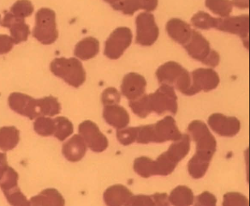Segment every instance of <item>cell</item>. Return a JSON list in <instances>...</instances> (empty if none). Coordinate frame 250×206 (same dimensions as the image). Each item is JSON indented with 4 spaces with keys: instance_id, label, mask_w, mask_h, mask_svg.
I'll return each instance as SVG.
<instances>
[{
    "instance_id": "cell-1",
    "label": "cell",
    "mask_w": 250,
    "mask_h": 206,
    "mask_svg": "<svg viewBox=\"0 0 250 206\" xmlns=\"http://www.w3.org/2000/svg\"><path fill=\"white\" fill-rule=\"evenodd\" d=\"M50 71L68 86L79 88L86 81V71L77 58H56L50 65Z\"/></svg>"
},
{
    "instance_id": "cell-2",
    "label": "cell",
    "mask_w": 250,
    "mask_h": 206,
    "mask_svg": "<svg viewBox=\"0 0 250 206\" xmlns=\"http://www.w3.org/2000/svg\"><path fill=\"white\" fill-rule=\"evenodd\" d=\"M33 38L43 45H51L59 38L57 29L56 13L48 7L38 10L35 16Z\"/></svg>"
},
{
    "instance_id": "cell-3",
    "label": "cell",
    "mask_w": 250,
    "mask_h": 206,
    "mask_svg": "<svg viewBox=\"0 0 250 206\" xmlns=\"http://www.w3.org/2000/svg\"><path fill=\"white\" fill-rule=\"evenodd\" d=\"M148 98L151 113L163 114L168 112L172 114H177V97L172 86L161 85L156 92L148 94Z\"/></svg>"
},
{
    "instance_id": "cell-4",
    "label": "cell",
    "mask_w": 250,
    "mask_h": 206,
    "mask_svg": "<svg viewBox=\"0 0 250 206\" xmlns=\"http://www.w3.org/2000/svg\"><path fill=\"white\" fill-rule=\"evenodd\" d=\"M132 32L127 27H118L112 32L104 43V54L108 59H118L132 43Z\"/></svg>"
},
{
    "instance_id": "cell-5",
    "label": "cell",
    "mask_w": 250,
    "mask_h": 206,
    "mask_svg": "<svg viewBox=\"0 0 250 206\" xmlns=\"http://www.w3.org/2000/svg\"><path fill=\"white\" fill-rule=\"evenodd\" d=\"M136 24V43L142 46H150L156 43L160 30L156 19L151 12H141L135 21Z\"/></svg>"
},
{
    "instance_id": "cell-6",
    "label": "cell",
    "mask_w": 250,
    "mask_h": 206,
    "mask_svg": "<svg viewBox=\"0 0 250 206\" xmlns=\"http://www.w3.org/2000/svg\"><path fill=\"white\" fill-rule=\"evenodd\" d=\"M187 129L189 137L195 142L196 151L215 154L217 142L207 123L202 120L192 121Z\"/></svg>"
},
{
    "instance_id": "cell-7",
    "label": "cell",
    "mask_w": 250,
    "mask_h": 206,
    "mask_svg": "<svg viewBox=\"0 0 250 206\" xmlns=\"http://www.w3.org/2000/svg\"><path fill=\"white\" fill-rule=\"evenodd\" d=\"M78 131L79 135L83 138L87 149L92 152L102 153L109 147V140L93 121H83L79 125Z\"/></svg>"
},
{
    "instance_id": "cell-8",
    "label": "cell",
    "mask_w": 250,
    "mask_h": 206,
    "mask_svg": "<svg viewBox=\"0 0 250 206\" xmlns=\"http://www.w3.org/2000/svg\"><path fill=\"white\" fill-rule=\"evenodd\" d=\"M216 29L237 35L241 38L244 45L249 50V33H250V17L249 15H241L236 17L218 18Z\"/></svg>"
},
{
    "instance_id": "cell-9",
    "label": "cell",
    "mask_w": 250,
    "mask_h": 206,
    "mask_svg": "<svg viewBox=\"0 0 250 206\" xmlns=\"http://www.w3.org/2000/svg\"><path fill=\"white\" fill-rule=\"evenodd\" d=\"M8 106L11 110L29 119H36L41 116L38 99L22 92H15L9 95Z\"/></svg>"
},
{
    "instance_id": "cell-10",
    "label": "cell",
    "mask_w": 250,
    "mask_h": 206,
    "mask_svg": "<svg viewBox=\"0 0 250 206\" xmlns=\"http://www.w3.org/2000/svg\"><path fill=\"white\" fill-rule=\"evenodd\" d=\"M208 124L214 133L223 137H233L241 131V121L238 118L221 113L210 114Z\"/></svg>"
},
{
    "instance_id": "cell-11",
    "label": "cell",
    "mask_w": 250,
    "mask_h": 206,
    "mask_svg": "<svg viewBox=\"0 0 250 206\" xmlns=\"http://www.w3.org/2000/svg\"><path fill=\"white\" fill-rule=\"evenodd\" d=\"M146 81L144 76L136 72H130L123 77L121 92L129 101H135L146 92Z\"/></svg>"
},
{
    "instance_id": "cell-12",
    "label": "cell",
    "mask_w": 250,
    "mask_h": 206,
    "mask_svg": "<svg viewBox=\"0 0 250 206\" xmlns=\"http://www.w3.org/2000/svg\"><path fill=\"white\" fill-rule=\"evenodd\" d=\"M0 24L10 29V37L15 45L28 40V36L30 34V28L25 23L24 19L16 17L10 12H6L3 19L1 20Z\"/></svg>"
},
{
    "instance_id": "cell-13",
    "label": "cell",
    "mask_w": 250,
    "mask_h": 206,
    "mask_svg": "<svg viewBox=\"0 0 250 206\" xmlns=\"http://www.w3.org/2000/svg\"><path fill=\"white\" fill-rule=\"evenodd\" d=\"M156 143L176 141L182 137L177 123L172 116H166L153 124Z\"/></svg>"
},
{
    "instance_id": "cell-14",
    "label": "cell",
    "mask_w": 250,
    "mask_h": 206,
    "mask_svg": "<svg viewBox=\"0 0 250 206\" xmlns=\"http://www.w3.org/2000/svg\"><path fill=\"white\" fill-rule=\"evenodd\" d=\"M192 84L198 92H209L215 90L220 85V76L212 69H198L192 71Z\"/></svg>"
},
{
    "instance_id": "cell-15",
    "label": "cell",
    "mask_w": 250,
    "mask_h": 206,
    "mask_svg": "<svg viewBox=\"0 0 250 206\" xmlns=\"http://www.w3.org/2000/svg\"><path fill=\"white\" fill-rule=\"evenodd\" d=\"M188 55L197 61L203 64L206 59L210 55L212 49L207 38L198 31H193L189 42L183 46Z\"/></svg>"
},
{
    "instance_id": "cell-16",
    "label": "cell",
    "mask_w": 250,
    "mask_h": 206,
    "mask_svg": "<svg viewBox=\"0 0 250 206\" xmlns=\"http://www.w3.org/2000/svg\"><path fill=\"white\" fill-rule=\"evenodd\" d=\"M103 118L107 124L117 130L126 128L130 121L127 111L119 104L105 106L103 110Z\"/></svg>"
},
{
    "instance_id": "cell-17",
    "label": "cell",
    "mask_w": 250,
    "mask_h": 206,
    "mask_svg": "<svg viewBox=\"0 0 250 206\" xmlns=\"http://www.w3.org/2000/svg\"><path fill=\"white\" fill-rule=\"evenodd\" d=\"M193 31L188 23L179 18H172L166 24L167 35L180 45L185 46L189 42Z\"/></svg>"
},
{
    "instance_id": "cell-18",
    "label": "cell",
    "mask_w": 250,
    "mask_h": 206,
    "mask_svg": "<svg viewBox=\"0 0 250 206\" xmlns=\"http://www.w3.org/2000/svg\"><path fill=\"white\" fill-rule=\"evenodd\" d=\"M214 154L209 152L196 151L195 154L187 164L189 176L195 180L204 177L208 172Z\"/></svg>"
},
{
    "instance_id": "cell-19",
    "label": "cell",
    "mask_w": 250,
    "mask_h": 206,
    "mask_svg": "<svg viewBox=\"0 0 250 206\" xmlns=\"http://www.w3.org/2000/svg\"><path fill=\"white\" fill-rule=\"evenodd\" d=\"M87 150V145L80 135H74L66 140L62 147L64 158L71 162L81 161L84 158Z\"/></svg>"
},
{
    "instance_id": "cell-20",
    "label": "cell",
    "mask_w": 250,
    "mask_h": 206,
    "mask_svg": "<svg viewBox=\"0 0 250 206\" xmlns=\"http://www.w3.org/2000/svg\"><path fill=\"white\" fill-rule=\"evenodd\" d=\"M186 69L177 62L169 61L162 64L156 70V76L161 85L172 86Z\"/></svg>"
},
{
    "instance_id": "cell-21",
    "label": "cell",
    "mask_w": 250,
    "mask_h": 206,
    "mask_svg": "<svg viewBox=\"0 0 250 206\" xmlns=\"http://www.w3.org/2000/svg\"><path fill=\"white\" fill-rule=\"evenodd\" d=\"M132 195L131 191L125 185L114 184L104 191L103 200L106 206H125Z\"/></svg>"
},
{
    "instance_id": "cell-22",
    "label": "cell",
    "mask_w": 250,
    "mask_h": 206,
    "mask_svg": "<svg viewBox=\"0 0 250 206\" xmlns=\"http://www.w3.org/2000/svg\"><path fill=\"white\" fill-rule=\"evenodd\" d=\"M31 206H65V199L62 195L55 188H46L32 197Z\"/></svg>"
},
{
    "instance_id": "cell-23",
    "label": "cell",
    "mask_w": 250,
    "mask_h": 206,
    "mask_svg": "<svg viewBox=\"0 0 250 206\" xmlns=\"http://www.w3.org/2000/svg\"><path fill=\"white\" fill-rule=\"evenodd\" d=\"M100 50V43L97 38L87 37L76 44L74 55L80 60L87 61L96 57Z\"/></svg>"
},
{
    "instance_id": "cell-24",
    "label": "cell",
    "mask_w": 250,
    "mask_h": 206,
    "mask_svg": "<svg viewBox=\"0 0 250 206\" xmlns=\"http://www.w3.org/2000/svg\"><path fill=\"white\" fill-rule=\"evenodd\" d=\"M191 139L188 134H182L179 140L173 141L170 145L169 148L166 151L167 156L174 161L176 163H179L188 155L190 150Z\"/></svg>"
},
{
    "instance_id": "cell-25",
    "label": "cell",
    "mask_w": 250,
    "mask_h": 206,
    "mask_svg": "<svg viewBox=\"0 0 250 206\" xmlns=\"http://www.w3.org/2000/svg\"><path fill=\"white\" fill-rule=\"evenodd\" d=\"M194 198L193 191L185 185H179L175 187L168 196L170 204L172 206H193Z\"/></svg>"
},
{
    "instance_id": "cell-26",
    "label": "cell",
    "mask_w": 250,
    "mask_h": 206,
    "mask_svg": "<svg viewBox=\"0 0 250 206\" xmlns=\"http://www.w3.org/2000/svg\"><path fill=\"white\" fill-rule=\"evenodd\" d=\"M20 142V131L14 126L0 128V149L10 151L17 147Z\"/></svg>"
},
{
    "instance_id": "cell-27",
    "label": "cell",
    "mask_w": 250,
    "mask_h": 206,
    "mask_svg": "<svg viewBox=\"0 0 250 206\" xmlns=\"http://www.w3.org/2000/svg\"><path fill=\"white\" fill-rule=\"evenodd\" d=\"M41 116L53 117L60 114L62 107L59 100L53 96L38 99Z\"/></svg>"
},
{
    "instance_id": "cell-28",
    "label": "cell",
    "mask_w": 250,
    "mask_h": 206,
    "mask_svg": "<svg viewBox=\"0 0 250 206\" xmlns=\"http://www.w3.org/2000/svg\"><path fill=\"white\" fill-rule=\"evenodd\" d=\"M134 171L142 178H150L156 175L155 160L148 157L142 156L135 159L134 161Z\"/></svg>"
},
{
    "instance_id": "cell-29",
    "label": "cell",
    "mask_w": 250,
    "mask_h": 206,
    "mask_svg": "<svg viewBox=\"0 0 250 206\" xmlns=\"http://www.w3.org/2000/svg\"><path fill=\"white\" fill-rule=\"evenodd\" d=\"M55 122V130L54 137L60 141L66 140L73 134L74 125L71 120L66 117L58 116L54 118Z\"/></svg>"
},
{
    "instance_id": "cell-30",
    "label": "cell",
    "mask_w": 250,
    "mask_h": 206,
    "mask_svg": "<svg viewBox=\"0 0 250 206\" xmlns=\"http://www.w3.org/2000/svg\"><path fill=\"white\" fill-rule=\"evenodd\" d=\"M191 24L194 28L201 30L216 29L218 18L211 17L205 12H198L192 17Z\"/></svg>"
},
{
    "instance_id": "cell-31",
    "label": "cell",
    "mask_w": 250,
    "mask_h": 206,
    "mask_svg": "<svg viewBox=\"0 0 250 206\" xmlns=\"http://www.w3.org/2000/svg\"><path fill=\"white\" fill-rule=\"evenodd\" d=\"M206 7L220 18L229 17L233 6L231 0H206Z\"/></svg>"
},
{
    "instance_id": "cell-32",
    "label": "cell",
    "mask_w": 250,
    "mask_h": 206,
    "mask_svg": "<svg viewBox=\"0 0 250 206\" xmlns=\"http://www.w3.org/2000/svg\"><path fill=\"white\" fill-rule=\"evenodd\" d=\"M33 129L37 134L42 137H47L54 136L55 130V119L50 117H38L33 123Z\"/></svg>"
},
{
    "instance_id": "cell-33",
    "label": "cell",
    "mask_w": 250,
    "mask_h": 206,
    "mask_svg": "<svg viewBox=\"0 0 250 206\" xmlns=\"http://www.w3.org/2000/svg\"><path fill=\"white\" fill-rule=\"evenodd\" d=\"M129 107L133 113L139 118H146L151 114V107L149 103L148 94H145L135 101H130Z\"/></svg>"
},
{
    "instance_id": "cell-34",
    "label": "cell",
    "mask_w": 250,
    "mask_h": 206,
    "mask_svg": "<svg viewBox=\"0 0 250 206\" xmlns=\"http://www.w3.org/2000/svg\"><path fill=\"white\" fill-rule=\"evenodd\" d=\"M174 86H176V89L179 92H182V94L186 95V96L190 97V96L198 94V92L196 91L193 86V84H192L190 72L187 70H185L184 72L178 78Z\"/></svg>"
},
{
    "instance_id": "cell-35",
    "label": "cell",
    "mask_w": 250,
    "mask_h": 206,
    "mask_svg": "<svg viewBox=\"0 0 250 206\" xmlns=\"http://www.w3.org/2000/svg\"><path fill=\"white\" fill-rule=\"evenodd\" d=\"M33 11L34 7L29 0H17L10 9V12L14 16L24 20L26 17H30Z\"/></svg>"
},
{
    "instance_id": "cell-36",
    "label": "cell",
    "mask_w": 250,
    "mask_h": 206,
    "mask_svg": "<svg viewBox=\"0 0 250 206\" xmlns=\"http://www.w3.org/2000/svg\"><path fill=\"white\" fill-rule=\"evenodd\" d=\"M18 180H19L18 173L11 166H8L0 180V189L3 192L8 190L13 189L15 187H19Z\"/></svg>"
},
{
    "instance_id": "cell-37",
    "label": "cell",
    "mask_w": 250,
    "mask_h": 206,
    "mask_svg": "<svg viewBox=\"0 0 250 206\" xmlns=\"http://www.w3.org/2000/svg\"><path fill=\"white\" fill-rule=\"evenodd\" d=\"M3 194L11 206H31L29 200L24 196L19 187L3 192Z\"/></svg>"
},
{
    "instance_id": "cell-38",
    "label": "cell",
    "mask_w": 250,
    "mask_h": 206,
    "mask_svg": "<svg viewBox=\"0 0 250 206\" xmlns=\"http://www.w3.org/2000/svg\"><path fill=\"white\" fill-rule=\"evenodd\" d=\"M112 7L126 16H133L139 10H141L139 0H119L112 5Z\"/></svg>"
},
{
    "instance_id": "cell-39",
    "label": "cell",
    "mask_w": 250,
    "mask_h": 206,
    "mask_svg": "<svg viewBox=\"0 0 250 206\" xmlns=\"http://www.w3.org/2000/svg\"><path fill=\"white\" fill-rule=\"evenodd\" d=\"M116 137L121 145L125 146L132 145L137 140V127H126L120 130H117Z\"/></svg>"
},
{
    "instance_id": "cell-40",
    "label": "cell",
    "mask_w": 250,
    "mask_h": 206,
    "mask_svg": "<svg viewBox=\"0 0 250 206\" xmlns=\"http://www.w3.org/2000/svg\"><path fill=\"white\" fill-rule=\"evenodd\" d=\"M222 206H250L246 196L240 192H227L223 197Z\"/></svg>"
},
{
    "instance_id": "cell-41",
    "label": "cell",
    "mask_w": 250,
    "mask_h": 206,
    "mask_svg": "<svg viewBox=\"0 0 250 206\" xmlns=\"http://www.w3.org/2000/svg\"><path fill=\"white\" fill-rule=\"evenodd\" d=\"M120 92L114 87H109L103 91L102 94V104L105 106L119 104L121 102Z\"/></svg>"
},
{
    "instance_id": "cell-42",
    "label": "cell",
    "mask_w": 250,
    "mask_h": 206,
    "mask_svg": "<svg viewBox=\"0 0 250 206\" xmlns=\"http://www.w3.org/2000/svg\"><path fill=\"white\" fill-rule=\"evenodd\" d=\"M125 206H155L153 197L148 195H132Z\"/></svg>"
},
{
    "instance_id": "cell-43",
    "label": "cell",
    "mask_w": 250,
    "mask_h": 206,
    "mask_svg": "<svg viewBox=\"0 0 250 206\" xmlns=\"http://www.w3.org/2000/svg\"><path fill=\"white\" fill-rule=\"evenodd\" d=\"M194 206H217V198L210 192H203L194 198Z\"/></svg>"
},
{
    "instance_id": "cell-44",
    "label": "cell",
    "mask_w": 250,
    "mask_h": 206,
    "mask_svg": "<svg viewBox=\"0 0 250 206\" xmlns=\"http://www.w3.org/2000/svg\"><path fill=\"white\" fill-rule=\"evenodd\" d=\"M14 45V43L10 36L0 34V55L9 53Z\"/></svg>"
},
{
    "instance_id": "cell-45",
    "label": "cell",
    "mask_w": 250,
    "mask_h": 206,
    "mask_svg": "<svg viewBox=\"0 0 250 206\" xmlns=\"http://www.w3.org/2000/svg\"><path fill=\"white\" fill-rule=\"evenodd\" d=\"M151 196L153 197L155 206H171L168 200V195L167 193L156 192Z\"/></svg>"
},
{
    "instance_id": "cell-46",
    "label": "cell",
    "mask_w": 250,
    "mask_h": 206,
    "mask_svg": "<svg viewBox=\"0 0 250 206\" xmlns=\"http://www.w3.org/2000/svg\"><path fill=\"white\" fill-rule=\"evenodd\" d=\"M220 56L219 55V53L215 50H212V51L210 52V55L206 59L205 61L203 62V64L206 66L209 67L210 69L212 68H215L217 67L220 64Z\"/></svg>"
},
{
    "instance_id": "cell-47",
    "label": "cell",
    "mask_w": 250,
    "mask_h": 206,
    "mask_svg": "<svg viewBox=\"0 0 250 206\" xmlns=\"http://www.w3.org/2000/svg\"><path fill=\"white\" fill-rule=\"evenodd\" d=\"M141 10L144 12H154L158 6V0H139Z\"/></svg>"
},
{
    "instance_id": "cell-48",
    "label": "cell",
    "mask_w": 250,
    "mask_h": 206,
    "mask_svg": "<svg viewBox=\"0 0 250 206\" xmlns=\"http://www.w3.org/2000/svg\"><path fill=\"white\" fill-rule=\"evenodd\" d=\"M8 167L7 155L4 153H0V180Z\"/></svg>"
},
{
    "instance_id": "cell-49",
    "label": "cell",
    "mask_w": 250,
    "mask_h": 206,
    "mask_svg": "<svg viewBox=\"0 0 250 206\" xmlns=\"http://www.w3.org/2000/svg\"><path fill=\"white\" fill-rule=\"evenodd\" d=\"M231 3L239 9H248L250 7V0H231Z\"/></svg>"
},
{
    "instance_id": "cell-50",
    "label": "cell",
    "mask_w": 250,
    "mask_h": 206,
    "mask_svg": "<svg viewBox=\"0 0 250 206\" xmlns=\"http://www.w3.org/2000/svg\"><path fill=\"white\" fill-rule=\"evenodd\" d=\"M104 2H107V3H109V4L113 5L116 2H118L119 0H104Z\"/></svg>"
},
{
    "instance_id": "cell-51",
    "label": "cell",
    "mask_w": 250,
    "mask_h": 206,
    "mask_svg": "<svg viewBox=\"0 0 250 206\" xmlns=\"http://www.w3.org/2000/svg\"><path fill=\"white\" fill-rule=\"evenodd\" d=\"M0 22H1V16H0Z\"/></svg>"
}]
</instances>
